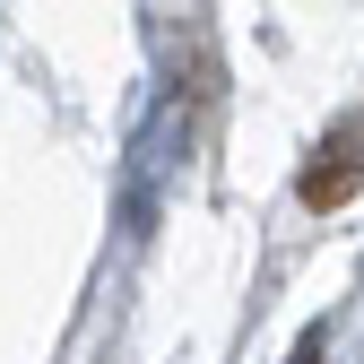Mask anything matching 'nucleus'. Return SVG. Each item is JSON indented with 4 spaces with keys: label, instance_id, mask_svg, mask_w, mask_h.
<instances>
[{
    "label": "nucleus",
    "instance_id": "obj_2",
    "mask_svg": "<svg viewBox=\"0 0 364 364\" xmlns=\"http://www.w3.org/2000/svg\"><path fill=\"white\" fill-rule=\"evenodd\" d=\"M287 364H330V330H321V321H312V330L295 338V355H287Z\"/></svg>",
    "mask_w": 364,
    "mask_h": 364
},
{
    "label": "nucleus",
    "instance_id": "obj_1",
    "mask_svg": "<svg viewBox=\"0 0 364 364\" xmlns=\"http://www.w3.org/2000/svg\"><path fill=\"white\" fill-rule=\"evenodd\" d=\"M355 191H364V105H355L347 122H330L321 139H312L304 173H295V200H304L312 217H330V208H347Z\"/></svg>",
    "mask_w": 364,
    "mask_h": 364
}]
</instances>
